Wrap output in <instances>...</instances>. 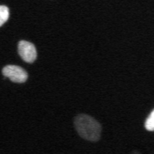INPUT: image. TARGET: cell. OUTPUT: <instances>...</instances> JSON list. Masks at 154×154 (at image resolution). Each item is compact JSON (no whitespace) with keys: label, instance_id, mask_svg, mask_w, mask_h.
<instances>
[{"label":"cell","instance_id":"5b68a950","mask_svg":"<svg viewBox=\"0 0 154 154\" xmlns=\"http://www.w3.org/2000/svg\"><path fill=\"white\" fill-rule=\"evenodd\" d=\"M144 127L145 130L148 131H154V110H152L150 115L147 116L144 122Z\"/></svg>","mask_w":154,"mask_h":154},{"label":"cell","instance_id":"7a4b0ae2","mask_svg":"<svg viewBox=\"0 0 154 154\" xmlns=\"http://www.w3.org/2000/svg\"><path fill=\"white\" fill-rule=\"evenodd\" d=\"M2 74L14 83H25L28 79V74L25 69L13 64L5 66L2 70Z\"/></svg>","mask_w":154,"mask_h":154},{"label":"cell","instance_id":"277c9868","mask_svg":"<svg viewBox=\"0 0 154 154\" xmlns=\"http://www.w3.org/2000/svg\"><path fill=\"white\" fill-rule=\"evenodd\" d=\"M10 17V10L6 5H0V26H2Z\"/></svg>","mask_w":154,"mask_h":154},{"label":"cell","instance_id":"3957f363","mask_svg":"<svg viewBox=\"0 0 154 154\" xmlns=\"http://www.w3.org/2000/svg\"><path fill=\"white\" fill-rule=\"evenodd\" d=\"M18 52L21 59L28 63H33L37 58L35 46L27 41L22 40L18 44Z\"/></svg>","mask_w":154,"mask_h":154},{"label":"cell","instance_id":"6da1fadb","mask_svg":"<svg viewBox=\"0 0 154 154\" xmlns=\"http://www.w3.org/2000/svg\"><path fill=\"white\" fill-rule=\"evenodd\" d=\"M74 127L78 134L89 142H98L101 137L102 127L94 117L79 114L74 118Z\"/></svg>","mask_w":154,"mask_h":154}]
</instances>
